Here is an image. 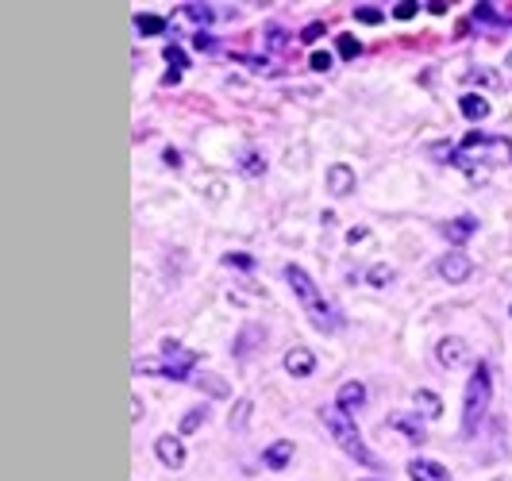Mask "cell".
I'll return each instance as SVG.
<instances>
[{
    "label": "cell",
    "instance_id": "cell-18",
    "mask_svg": "<svg viewBox=\"0 0 512 481\" xmlns=\"http://www.w3.org/2000/svg\"><path fill=\"white\" fill-rule=\"evenodd\" d=\"M135 27H139V35H162L166 31V19L162 16H150V12H135Z\"/></svg>",
    "mask_w": 512,
    "mask_h": 481
},
{
    "label": "cell",
    "instance_id": "cell-9",
    "mask_svg": "<svg viewBox=\"0 0 512 481\" xmlns=\"http://www.w3.org/2000/svg\"><path fill=\"white\" fill-rule=\"evenodd\" d=\"M312 370H316V354L308 347H293L289 354H285V373H293V377H308Z\"/></svg>",
    "mask_w": 512,
    "mask_h": 481
},
{
    "label": "cell",
    "instance_id": "cell-8",
    "mask_svg": "<svg viewBox=\"0 0 512 481\" xmlns=\"http://www.w3.org/2000/svg\"><path fill=\"white\" fill-rule=\"evenodd\" d=\"M435 358H439V366L454 370V366H463V358H466V343H463V339H454V335H447V339H439Z\"/></svg>",
    "mask_w": 512,
    "mask_h": 481
},
{
    "label": "cell",
    "instance_id": "cell-28",
    "mask_svg": "<svg viewBox=\"0 0 512 481\" xmlns=\"http://www.w3.org/2000/svg\"><path fill=\"white\" fill-rule=\"evenodd\" d=\"M223 262H227V266H239V270H255V258H250V254H239V250L223 254Z\"/></svg>",
    "mask_w": 512,
    "mask_h": 481
},
{
    "label": "cell",
    "instance_id": "cell-19",
    "mask_svg": "<svg viewBox=\"0 0 512 481\" xmlns=\"http://www.w3.org/2000/svg\"><path fill=\"white\" fill-rule=\"evenodd\" d=\"M416 408H420L424 416H431V420H435L439 412H443V400L435 397V393H428V389H420L416 393Z\"/></svg>",
    "mask_w": 512,
    "mask_h": 481
},
{
    "label": "cell",
    "instance_id": "cell-15",
    "mask_svg": "<svg viewBox=\"0 0 512 481\" xmlns=\"http://www.w3.org/2000/svg\"><path fill=\"white\" fill-rule=\"evenodd\" d=\"M474 227H478V220H474V216H463V220H451V224H443V235L454 243V247H458V243H466V239L474 235Z\"/></svg>",
    "mask_w": 512,
    "mask_h": 481
},
{
    "label": "cell",
    "instance_id": "cell-20",
    "mask_svg": "<svg viewBox=\"0 0 512 481\" xmlns=\"http://www.w3.org/2000/svg\"><path fill=\"white\" fill-rule=\"evenodd\" d=\"M262 335H266V332H262V327H258V324H250V327H243V335H239V343H235V354H239V358H243V354H247V350H255V343H258V339H262Z\"/></svg>",
    "mask_w": 512,
    "mask_h": 481
},
{
    "label": "cell",
    "instance_id": "cell-2",
    "mask_svg": "<svg viewBox=\"0 0 512 481\" xmlns=\"http://www.w3.org/2000/svg\"><path fill=\"white\" fill-rule=\"evenodd\" d=\"M285 282H289V289L297 293V300L305 304L308 320H312V324L320 327V332H328V335L335 332V327H339L335 308H331L328 300H323V293L316 289V282L305 274V270H301V266H285Z\"/></svg>",
    "mask_w": 512,
    "mask_h": 481
},
{
    "label": "cell",
    "instance_id": "cell-22",
    "mask_svg": "<svg viewBox=\"0 0 512 481\" xmlns=\"http://www.w3.org/2000/svg\"><path fill=\"white\" fill-rule=\"evenodd\" d=\"M197 385H200V389H205L208 393V397H227V393H232V389H227V382H223V377H197Z\"/></svg>",
    "mask_w": 512,
    "mask_h": 481
},
{
    "label": "cell",
    "instance_id": "cell-34",
    "mask_svg": "<svg viewBox=\"0 0 512 481\" xmlns=\"http://www.w3.org/2000/svg\"><path fill=\"white\" fill-rule=\"evenodd\" d=\"M351 243H358V239H366V227H351V235H347Z\"/></svg>",
    "mask_w": 512,
    "mask_h": 481
},
{
    "label": "cell",
    "instance_id": "cell-10",
    "mask_svg": "<svg viewBox=\"0 0 512 481\" xmlns=\"http://www.w3.org/2000/svg\"><path fill=\"white\" fill-rule=\"evenodd\" d=\"M408 478L413 481H451V473L439 462H431V458H413L408 462Z\"/></svg>",
    "mask_w": 512,
    "mask_h": 481
},
{
    "label": "cell",
    "instance_id": "cell-27",
    "mask_svg": "<svg viewBox=\"0 0 512 481\" xmlns=\"http://www.w3.org/2000/svg\"><path fill=\"white\" fill-rule=\"evenodd\" d=\"M355 19L358 24H381V12L374 4H362V8H355Z\"/></svg>",
    "mask_w": 512,
    "mask_h": 481
},
{
    "label": "cell",
    "instance_id": "cell-12",
    "mask_svg": "<svg viewBox=\"0 0 512 481\" xmlns=\"http://www.w3.org/2000/svg\"><path fill=\"white\" fill-rule=\"evenodd\" d=\"M351 189H355V170L343 166V162H339V166H331V170H328V193H335V197H347Z\"/></svg>",
    "mask_w": 512,
    "mask_h": 481
},
{
    "label": "cell",
    "instance_id": "cell-14",
    "mask_svg": "<svg viewBox=\"0 0 512 481\" xmlns=\"http://www.w3.org/2000/svg\"><path fill=\"white\" fill-rule=\"evenodd\" d=\"M335 405H339V408H347V412L362 408V405H366V385H362V382H347V385H339Z\"/></svg>",
    "mask_w": 512,
    "mask_h": 481
},
{
    "label": "cell",
    "instance_id": "cell-32",
    "mask_svg": "<svg viewBox=\"0 0 512 481\" xmlns=\"http://www.w3.org/2000/svg\"><path fill=\"white\" fill-rule=\"evenodd\" d=\"M416 16V4H397L393 8V19H413Z\"/></svg>",
    "mask_w": 512,
    "mask_h": 481
},
{
    "label": "cell",
    "instance_id": "cell-13",
    "mask_svg": "<svg viewBox=\"0 0 512 481\" xmlns=\"http://www.w3.org/2000/svg\"><path fill=\"white\" fill-rule=\"evenodd\" d=\"M293 443L289 439H281V443H270V447H266V455H262V462L270 466V470H285V466L293 462Z\"/></svg>",
    "mask_w": 512,
    "mask_h": 481
},
{
    "label": "cell",
    "instance_id": "cell-7",
    "mask_svg": "<svg viewBox=\"0 0 512 481\" xmlns=\"http://www.w3.org/2000/svg\"><path fill=\"white\" fill-rule=\"evenodd\" d=\"M154 455H158V462H162L166 470H182L185 466V443L177 439V435H158Z\"/></svg>",
    "mask_w": 512,
    "mask_h": 481
},
{
    "label": "cell",
    "instance_id": "cell-16",
    "mask_svg": "<svg viewBox=\"0 0 512 481\" xmlns=\"http://www.w3.org/2000/svg\"><path fill=\"white\" fill-rule=\"evenodd\" d=\"M166 62H170V74L162 77L166 85H177V77H182V70L189 66V58H185L182 47H166Z\"/></svg>",
    "mask_w": 512,
    "mask_h": 481
},
{
    "label": "cell",
    "instance_id": "cell-17",
    "mask_svg": "<svg viewBox=\"0 0 512 481\" xmlns=\"http://www.w3.org/2000/svg\"><path fill=\"white\" fill-rule=\"evenodd\" d=\"M177 16H182V19H197V24H212L216 8H212V4H182Z\"/></svg>",
    "mask_w": 512,
    "mask_h": 481
},
{
    "label": "cell",
    "instance_id": "cell-6",
    "mask_svg": "<svg viewBox=\"0 0 512 481\" xmlns=\"http://www.w3.org/2000/svg\"><path fill=\"white\" fill-rule=\"evenodd\" d=\"M470 274H474V262L463 254V250H451V254H443V258H439V277H443V282L463 285Z\"/></svg>",
    "mask_w": 512,
    "mask_h": 481
},
{
    "label": "cell",
    "instance_id": "cell-30",
    "mask_svg": "<svg viewBox=\"0 0 512 481\" xmlns=\"http://www.w3.org/2000/svg\"><path fill=\"white\" fill-rule=\"evenodd\" d=\"M308 62H312V70H316V74H323V70H331V54H323V50H316V54H312Z\"/></svg>",
    "mask_w": 512,
    "mask_h": 481
},
{
    "label": "cell",
    "instance_id": "cell-33",
    "mask_svg": "<svg viewBox=\"0 0 512 481\" xmlns=\"http://www.w3.org/2000/svg\"><path fill=\"white\" fill-rule=\"evenodd\" d=\"M131 420H143V400L131 397Z\"/></svg>",
    "mask_w": 512,
    "mask_h": 481
},
{
    "label": "cell",
    "instance_id": "cell-24",
    "mask_svg": "<svg viewBox=\"0 0 512 481\" xmlns=\"http://www.w3.org/2000/svg\"><path fill=\"white\" fill-rule=\"evenodd\" d=\"M389 423H393V427H401V432H405V435H408V439H413V443H424V432H420V427H416L413 420H405V416H389Z\"/></svg>",
    "mask_w": 512,
    "mask_h": 481
},
{
    "label": "cell",
    "instance_id": "cell-21",
    "mask_svg": "<svg viewBox=\"0 0 512 481\" xmlns=\"http://www.w3.org/2000/svg\"><path fill=\"white\" fill-rule=\"evenodd\" d=\"M393 277H397L393 266H370V270H366V282H370L374 289H385V285L393 282Z\"/></svg>",
    "mask_w": 512,
    "mask_h": 481
},
{
    "label": "cell",
    "instance_id": "cell-3",
    "mask_svg": "<svg viewBox=\"0 0 512 481\" xmlns=\"http://www.w3.org/2000/svg\"><path fill=\"white\" fill-rule=\"evenodd\" d=\"M489 400H493V382H489V366L478 362L466 382V397H463V432L474 435L478 432L481 416L489 412Z\"/></svg>",
    "mask_w": 512,
    "mask_h": 481
},
{
    "label": "cell",
    "instance_id": "cell-11",
    "mask_svg": "<svg viewBox=\"0 0 512 481\" xmlns=\"http://www.w3.org/2000/svg\"><path fill=\"white\" fill-rule=\"evenodd\" d=\"M458 112H463L466 120H474V124H478V120H486L489 112H493V104H489L481 92H463V100H458Z\"/></svg>",
    "mask_w": 512,
    "mask_h": 481
},
{
    "label": "cell",
    "instance_id": "cell-5",
    "mask_svg": "<svg viewBox=\"0 0 512 481\" xmlns=\"http://www.w3.org/2000/svg\"><path fill=\"white\" fill-rule=\"evenodd\" d=\"M162 354H166V362H147V358H139V362H135V373H166V377H174V382H185V377H189V366L197 362V354H193V350H182L174 339L162 343Z\"/></svg>",
    "mask_w": 512,
    "mask_h": 481
},
{
    "label": "cell",
    "instance_id": "cell-1",
    "mask_svg": "<svg viewBox=\"0 0 512 481\" xmlns=\"http://www.w3.org/2000/svg\"><path fill=\"white\" fill-rule=\"evenodd\" d=\"M451 166L466 170V174L481 177V170H501V166H512V139L504 135H481V131H470L451 154Z\"/></svg>",
    "mask_w": 512,
    "mask_h": 481
},
{
    "label": "cell",
    "instance_id": "cell-31",
    "mask_svg": "<svg viewBox=\"0 0 512 481\" xmlns=\"http://www.w3.org/2000/svg\"><path fill=\"white\" fill-rule=\"evenodd\" d=\"M320 35H323V24H308L305 31H301V39H305V42H316Z\"/></svg>",
    "mask_w": 512,
    "mask_h": 481
},
{
    "label": "cell",
    "instance_id": "cell-25",
    "mask_svg": "<svg viewBox=\"0 0 512 481\" xmlns=\"http://www.w3.org/2000/svg\"><path fill=\"white\" fill-rule=\"evenodd\" d=\"M247 420H250V400H239V405L232 408V432H239Z\"/></svg>",
    "mask_w": 512,
    "mask_h": 481
},
{
    "label": "cell",
    "instance_id": "cell-29",
    "mask_svg": "<svg viewBox=\"0 0 512 481\" xmlns=\"http://www.w3.org/2000/svg\"><path fill=\"white\" fill-rule=\"evenodd\" d=\"M262 170H266V162H262V158H258V154H250V158H243V174H262Z\"/></svg>",
    "mask_w": 512,
    "mask_h": 481
},
{
    "label": "cell",
    "instance_id": "cell-23",
    "mask_svg": "<svg viewBox=\"0 0 512 481\" xmlns=\"http://www.w3.org/2000/svg\"><path fill=\"white\" fill-rule=\"evenodd\" d=\"M205 416H208V408H205V405L193 408V412H185V416H182V432H185V435H193V432L200 427V423H205Z\"/></svg>",
    "mask_w": 512,
    "mask_h": 481
},
{
    "label": "cell",
    "instance_id": "cell-26",
    "mask_svg": "<svg viewBox=\"0 0 512 481\" xmlns=\"http://www.w3.org/2000/svg\"><path fill=\"white\" fill-rule=\"evenodd\" d=\"M339 54H343V58H358L362 47H358V39H351V35H339Z\"/></svg>",
    "mask_w": 512,
    "mask_h": 481
},
{
    "label": "cell",
    "instance_id": "cell-4",
    "mask_svg": "<svg viewBox=\"0 0 512 481\" xmlns=\"http://www.w3.org/2000/svg\"><path fill=\"white\" fill-rule=\"evenodd\" d=\"M323 423L331 427V435H335V443L343 450H347L355 462H362V466H378V458L370 455V450L362 447V439H358V432H355V423H351V416H347V408H339V405H331V408H323Z\"/></svg>",
    "mask_w": 512,
    "mask_h": 481
}]
</instances>
